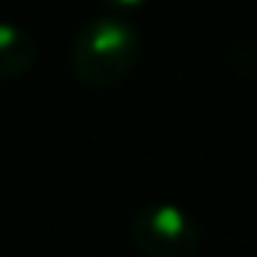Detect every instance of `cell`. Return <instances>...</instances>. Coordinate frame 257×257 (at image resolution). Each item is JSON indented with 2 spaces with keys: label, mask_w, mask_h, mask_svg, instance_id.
Masks as SVG:
<instances>
[{
  "label": "cell",
  "mask_w": 257,
  "mask_h": 257,
  "mask_svg": "<svg viewBox=\"0 0 257 257\" xmlns=\"http://www.w3.org/2000/svg\"><path fill=\"white\" fill-rule=\"evenodd\" d=\"M72 75L89 89H111L133 75L141 61V36L116 17H100L80 28L72 45Z\"/></svg>",
  "instance_id": "obj_1"
},
{
  "label": "cell",
  "mask_w": 257,
  "mask_h": 257,
  "mask_svg": "<svg viewBox=\"0 0 257 257\" xmlns=\"http://www.w3.org/2000/svg\"><path fill=\"white\" fill-rule=\"evenodd\" d=\"M133 235L144 251L155 257H180L194 246L191 218L180 207L158 205L147 207L133 224Z\"/></svg>",
  "instance_id": "obj_2"
},
{
  "label": "cell",
  "mask_w": 257,
  "mask_h": 257,
  "mask_svg": "<svg viewBox=\"0 0 257 257\" xmlns=\"http://www.w3.org/2000/svg\"><path fill=\"white\" fill-rule=\"evenodd\" d=\"M36 64V42L28 31L0 23V80L23 78Z\"/></svg>",
  "instance_id": "obj_3"
},
{
  "label": "cell",
  "mask_w": 257,
  "mask_h": 257,
  "mask_svg": "<svg viewBox=\"0 0 257 257\" xmlns=\"http://www.w3.org/2000/svg\"><path fill=\"white\" fill-rule=\"evenodd\" d=\"M102 3H108V6L116 9V12H130V9H139L144 0H102Z\"/></svg>",
  "instance_id": "obj_4"
}]
</instances>
